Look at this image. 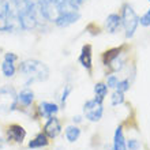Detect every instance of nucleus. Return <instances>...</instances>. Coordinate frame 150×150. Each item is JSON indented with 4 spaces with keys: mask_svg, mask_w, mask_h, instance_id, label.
I'll return each mask as SVG.
<instances>
[{
    "mask_svg": "<svg viewBox=\"0 0 150 150\" xmlns=\"http://www.w3.org/2000/svg\"><path fill=\"white\" fill-rule=\"evenodd\" d=\"M21 76L26 86H30L34 82H44L49 78V68L47 64L36 59L25 60L18 67Z\"/></svg>",
    "mask_w": 150,
    "mask_h": 150,
    "instance_id": "obj_1",
    "label": "nucleus"
},
{
    "mask_svg": "<svg viewBox=\"0 0 150 150\" xmlns=\"http://www.w3.org/2000/svg\"><path fill=\"white\" fill-rule=\"evenodd\" d=\"M15 8L22 30L32 32L38 26V18H37L38 6H37V0H22Z\"/></svg>",
    "mask_w": 150,
    "mask_h": 150,
    "instance_id": "obj_2",
    "label": "nucleus"
},
{
    "mask_svg": "<svg viewBox=\"0 0 150 150\" xmlns=\"http://www.w3.org/2000/svg\"><path fill=\"white\" fill-rule=\"evenodd\" d=\"M122 26L124 29V34L127 38H132L137 32V28L139 25V16L137 15V12L134 11L132 6L130 4H124L122 8Z\"/></svg>",
    "mask_w": 150,
    "mask_h": 150,
    "instance_id": "obj_3",
    "label": "nucleus"
},
{
    "mask_svg": "<svg viewBox=\"0 0 150 150\" xmlns=\"http://www.w3.org/2000/svg\"><path fill=\"white\" fill-rule=\"evenodd\" d=\"M18 107V93L12 86H1L0 87V113L8 115L15 111Z\"/></svg>",
    "mask_w": 150,
    "mask_h": 150,
    "instance_id": "obj_4",
    "label": "nucleus"
},
{
    "mask_svg": "<svg viewBox=\"0 0 150 150\" xmlns=\"http://www.w3.org/2000/svg\"><path fill=\"white\" fill-rule=\"evenodd\" d=\"M126 52L122 51V48H113L109 49L104 53L103 59H104V64L109 67L113 72L122 71L124 66H126V57H124Z\"/></svg>",
    "mask_w": 150,
    "mask_h": 150,
    "instance_id": "obj_5",
    "label": "nucleus"
},
{
    "mask_svg": "<svg viewBox=\"0 0 150 150\" xmlns=\"http://www.w3.org/2000/svg\"><path fill=\"white\" fill-rule=\"evenodd\" d=\"M83 115L91 123H97L103 119L104 115V105L101 101L96 98L87 100L85 105H83Z\"/></svg>",
    "mask_w": 150,
    "mask_h": 150,
    "instance_id": "obj_6",
    "label": "nucleus"
},
{
    "mask_svg": "<svg viewBox=\"0 0 150 150\" xmlns=\"http://www.w3.org/2000/svg\"><path fill=\"white\" fill-rule=\"evenodd\" d=\"M6 138H7L8 142L22 143L25 141V138H26V130L21 124L12 123L6 130Z\"/></svg>",
    "mask_w": 150,
    "mask_h": 150,
    "instance_id": "obj_7",
    "label": "nucleus"
},
{
    "mask_svg": "<svg viewBox=\"0 0 150 150\" xmlns=\"http://www.w3.org/2000/svg\"><path fill=\"white\" fill-rule=\"evenodd\" d=\"M14 6L8 0H0V32H8V19Z\"/></svg>",
    "mask_w": 150,
    "mask_h": 150,
    "instance_id": "obj_8",
    "label": "nucleus"
},
{
    "mask_svg": "<svg viewBox=\"0 0 150 150\" xmlns=\"http://www.w3.org/2000/svg\"><path fill=\"white\" fill-rule=\"evenodd\" d=\"M79 19H81V14H79L78 11L62 12L55 19V25L57 28H68V26L76 23Z\"/></svg>",
    "mask_w": 150,
    "mask_h": 150,
    "instance_id": "obj_9",
    "label": "nucleus"
},
{
    "mask_svg": "<svg viewBox=\"0 0 150 150\" xmlns=\"http://www.w3.org/2000/svg\"><path fill=\"white\" fill-rule=\"evenodd\" d=\"M44 132L48 135L49 139H55L62 132V123L56 116H52L44 124Z\"/></svg>",
    "mask_w": 150,
    "mask_h": 150,
    "instance_id": "obj_10",
    "label": "nucleus"
},
{
    "mask_svg": "<svg viewBox=\"0 0 150 150\" xmlns=\"http://www.w3.org/2000/svg\"><path fill=\"white\" fill-rule=\"evenodd\" d=\"M79 63L82 64L83 68H86L87 71L90 72L93 68V52H91V45L86 44L82 47L81 55H79Z\"/></svg>",
    "mask_w": 150,
    "mask_h": 150,
    "instance_id": "obj_11",
    "label": "nucleus"
},
{
    "mask_svg": "<svg viewBox=\"0 0 150 150\" xmlns=\"http://www.w3.org/2000/svg\"><path fill=\"white\" fill-rule=\"evenodd\" d=\"M38 113L41 117H52V116H56L57 112H59L60 107L56 103H51V101H42V103L38 105Z\"/></svg>",
    "mask_w": 150,
    "mask_h": 150,
    "instance_id": "obj_12",
    "label": "nucleus"
},
{
    "mask_svg": "<svg viewBox=\"0 0 150 150\" xmlns=\"http://www.w3.org/2000/svg\"><path fill=\"white\" fill-rule=\"evenodd\" d=\"M33 101H34V91L30 87H23L18 93V107L22 105L23 108H29L33 104Z\"/></svg>",
    "mask_w": 150,
    "mask_h": 150,
    "instance_id": "obj_13",
    "label": "nucleus"
},
{
    "mask_svg": "<svg viewBox=\"0 0 150 150\" xmlns=\"http://www.w3.org/2000/svg\"><path fill=\"white\" fill-rule=\"evenodd\" d=\"M122 26V18L119 14H111L105 19V29L108 33H116Z\"/></svg>",
    "mask_w": 150,
    "mask_h": 150,
    "instance_id": "obj_14",
    "label": "nucleus"
},
{
    "mask_svg": "<svg viewBox=\"0 0 150 150\" xmlns=\"http://www.w3.org/2000/svg\"><path fill=\"white\" fill-rule=\"evenodd\" d=\"M113 150H127V141L123 134V128L117 127L113 135Z\"/></svg>",
    "mask_w": 150,
    "mask_h": 150,
    "instance_id": "obj_15",
    "label": "nucleus"
},
{
    "mask_svg": "<svg viewBox=\"0 0 150 150\" xmlns=\"http://www.w3.org/2000/svg\"><path fill=\"white\" fill-rule=\"evenodd\" d=\"M48 143H49V138H48V135L42 131V132H38V134L29 142V147H30V149H41V147L48 146Z\"/></svg>",
    "mask_w": 150,
    "mask_h": 150,
    "instance_id": "obj_16",
    "label": "nucleus"
},
{
    "mask_svg": "<svg viewBox=\"0 0 150 150\" xmlns=\"http://www.w3.org/2000/svg\"><path fill=\"white\" fill-rule=\"evenodd\" d=\"M55 6L57 8L59 14L62 12H70V11H78L76 4L74 3V0H55Z\"/></svg>",
    "mask_w": 150,
    "mask_h": 150,
    "instance_id": "obj_17",
    "label": "nucleus"
},
{
    "mask_svg": "<svg viewBox=\"0 0 150 150\" xmlns=\"http://www.w3.org/2000/svg\"><path fill=\"white\" fill-rule=\"evenodd\" d=\"M64 135H66V139L68 142H76L81 137V128H79L76 124H71V126L66 127V131H64Z\"/></svg>",
    "mask_w": 150,
    "mask_h": 150,
    "instance_id": "obj_18",
    "label": "nucleus"
},
{
    "mask_svg": "<svg viewBox=\"0 0 150 150\" xmlns=\"http://www.w3.org/2000/svg\"><path fill=\"white\" fill-rule=\"evenodd\" d=\"M108 90H109V87L107 86L105 82H97L94 85V96H96L94 98L103 103L105 97L108 96Z\"/></svg>",
    "mask_w": 150,
    "mask_h": 150,
    "instance_id": "obj_19",
    "label": "nucleus"
},
{
    "mask_svg": "<svg viewBox=\"0 0 150 150\" xmlns=\"http://www.w3.org/2000/svg\"><path fill=\"white\" fill-rule=\"evenodd\" d=\"M1 74L6 76V78H12V76H15L16 71H18V68L15 67V63H7V62H3L1 63Z\"/></svg>",
    "mask_w": 150,
    "mask_h": 150,
    "instance_id": "obj_20",
    "label": "nucleus"
},
{
    "mask_svg": "<svg viewBox=\"0 0 150 150\" xmlns=\"http://www.w3.org/2000/svg\"><path fill=\"white\" fill-rule=\"evenodd\" d=\"M124 103V93H120V91L115 90L111 96V104L113 107H119Z\"/></svg>",
    "mask_w": 150,
    "mask_h": 150,
    "instance_id": "obj_21",
    "label": "nucleus"
},
{
    "mask_svg": "<svg viewBox=\"0 0 150 150\" xmlns=\"http://www.w3.org/2000/svg\"><path fill=\"white\" fill-rule=\"evenodd\" d=\"M72 91V86L71 85H64L63 90H62V96H60V105H62V108L66 107V103H67V98L68 96H70V93Z\"/></svg>",
    "mask_w": 150,
    "mask_h": 150,
    "instance_id": "obj_22",
    "label": "nucleus"
},
{
    "mask_svg": "<svg viewBox=\"0 0 150 150\" xmlns=\"http://www.w3.org/2000/svg\"><path fill=\"white\" fill-rule=\"evenodd\" d=\"M119 82H120V79H119L117 75H115V74L107 75V81H105V83H107V86L109 87V89H116V86L119 85Z\"/></svg>",
    "mask_w": 150,
    "mask_h": 150,
    "instance_id": "obj_23",
    "label": "nucleus"
},
{
    "mask_svg": "<svg viewBox=\"0 0 150 150\" xmlns=\"http://www.w3.org/2000/svg\"><path fill=\"white\" fill-rule=\"evenodd\" d=\"M130 79L126 78V79H120V82H119V85L116 86V89L115 90L120 91V93H126V91L130 90Z\"/></svg>",
    "mask_w": 150,
    "mask_h": 150,
    "instance_id": "obj_24",
    "label": "nucleus"
},
{
    "mask_svg": "<svg viewBox=\"0 0 150 150\" xmlns=\"http://www.w3.org/2000/svg\"><path fill=\"white\" fill-rule=\"evenodd\" d=\"M18 55L16 53H14V52H6L3 56V62H7V63H15V62H18Z\"/></svg>",
    "mask_w": 150,
    "mask_h": 150,
    "instance_id": "obj_25",
    "label": "nucleus"
},
{
    "mask_svg": "<svg viewBox=\"0 0 150 150\" xmlns=\"http://www.w3.org/2000/svg\"><path fill=\"white\" fill-rule=\"evenodd\" d=\"M139 23L142 25V26H145V28H149L150 26V8L139 18Z\"/></svg>",
    "mask_w": 150,
    "mask_h": 150,
    "instance_id": "obj_26",
    "label": "nucleus"
},
{
    "mask_svg": "<svg viewBox=\"0 0 150 150\" xmlns=\"http://www.w3.org/2000/svg\"><path fill=\"white\" fill-rule=\"evenodd\" d=\"M127 149L128 150H139L141 149V142L138 139H128L127 141Z\"/></svg>",
    "mask_w": 150,
    "mask_h": 150,
    "instance_id": "obj_27",
    "label": "nucleus"
},
{
    "mask_svg": "<svg viewBox=\"0 0 150 150\" xmlns=\"http://www.w3.org/2000/svg\"><path fill=\"white\" fill-rule=\"evenodd\" d=\"M72 123H74V124L82 123V116H74V117H72Z\"/></svg>",
    "mask_w": 150,
    "mask_h": 150,
    "instance_id": "obj_28",
    "label": "nucleus"
},
{
    "mask_svg": "<svg viewBox=\"0 0 150 150\" xmlns=\"http://www.w3.org/2000/svg\"><path fill=\"white\" fill-rule=\"evenodd\" d=\"M37 3L38 4H52V3H55V0H37Z\"/></svg>",
    "mask_w": 150,
    "mask_h": 150,
    "instance_id": "obj_29",
    "label": "nucleus"
},
{
    "mask_svg": "<svg viewBox=\"0 0 150 150\" xmlns=\"http://www.w3.org/2000/svg\"><path fill=\"white\" fill-rule=\"evenodd\" d=\"M8 1H10V3H11L14 7H16V6H18V4H19L22 0H8Z\"/></svg>",
    "mask_w": 150,
    "mask_h": 150,
    "instance_id": "obj_30",
    "label": "nucleus"
},
{
    "mask_svg": "<svg viewBox=\"0 0 150 150\" xmlns=\"http://www.w3.org/2000/svg\"><path fill=\"white\" fill-rule=\"evenodd\" d=\"M85 1H86V0H74V3L76 4V6H81V4L85 3Z\"/></svg>",
    "mask_w": 150,
    "mask_h": 150,
    "instance_id": "obj_31",
    "label": "nucleus"
},
{
    "mask_svg": "<svg viewBox=\"0 0 150 150\" xmlns=\"http://www.w3.org/2000/svg\"><path fill=\"white\" fill-rule=\"evenodd\" d=\"M3 146H4V141L3 139H0V149H3Z\"/></svg>",
    "mask_w": 150,
    "mask_h": 150,
    "instance_id": "obj_32",
    "label": "nucleus"
},
{
    "mask_svg": "<svg viewBox=\"0 0 150 150\" xmlns=\"http://www.w3.org/2000/svg\"><path fill=\"white\" fill-rule=\"evenodd\" d=\"M149 1H150V0H149Z\"/></svg>",
    "mask_w": 150,
    "mask_h": 150,
    "instance_id": "obj_33",
    "label": "nucleus"
}]
</instances>
